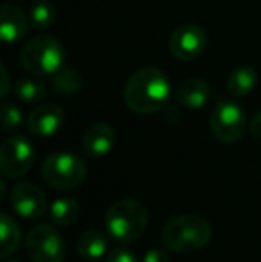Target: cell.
Listing matches in <instances>:
<instances>
[{"instance_id":"obj_1","label":"cell","mask_w":261,"mask_h":262,"mask_svg":"<svg viewBox=\"0 0 261 262\" xmlns=\"http://www.w3.org/2000/svg\"><path fill=\"white\" fill-rule=\"evenodd\" d=\"M170 80L157 68H142L131 75L124 91V102L136 114H154L170 98Z\"/></svg>"},{"instance_id":"obj_2","label":"cell","mask_w":261,"mask_h":262,"mask_svg":"<svg viewBox=\"0 0 261 262\" xmlns=\"http://www.w3.org/2000/svg\"><path fill=\"white\" fill-rule=\"evenodd\" d=\"M213 228L198 214H181L163 225L161 241L168 252L195 253L211 243Z\"/></svg>"},{"instance_id":"obj_3","label":"cell","mask_w":261,"mask_h":262,"mask_svg":"<svg viewBox=\"0 0 261 262\" xmlns=\"http://www.w3.org/2000/svg\"><path fill=\"white\" fill-rule=\"evenodd\" d=\"M104 221L109 237L127 245L138 241L145 234L149 225V212L142 202L134 198H122L109 205Z\"/></svg>"},{"instance_id":"obj_4","label":"cell","mask_w":261,"mask_h":262,"mask_svg":"<svg viewBox=\"0 0 261 262\" xmlns=\"http://www.w3.org/2000/svg\"><path fill=\"white\" fill-rule=\"evenodd\" d=\"M65 61V49L59 39L49 34L31 38L20 52V64L31 75H54Z\"/></svg>"},{"instance_id":"obj_5","label":"cell","mask_w":261,"mask_h":262,"mask_svg":"<svg viewBox=\"0 0 261 262\" xmlns=\"http://www.w3.org/2000/svg\"><path fill=\"white\" fill-rule=\"evenodd\" d=\"M88 169L79 156L70 152L50 154L42 166V177L52 189L70 191L86 180Z\"/></svg>"},{"instance_id":"obj_6","label":"cell","mask_w":261,"mask_h":262,"mask_svg":"<svg viewBox=\"0 0 261 262\" xmlns=\"http://www.w3.org/2000/svg\"><path fill=\"white\" fill-rule=\"evenodd\" d=\"M25 253L32 262H65L66 246L54 225H36L25 235Z\"/></svg>"},{"instance_id":"obj_7","label":"cell","mask_w":261,"mask_h":262,"mask_svg":"<svg viewBox=\"0 0 261 262\" xmlns=\"http://www.w3.org/2000/svg\"><path fill=\"white\" fill-rule=\"evenodd\" d=\"M247 118L245 111L234 100H220L209 114V128L222 143H236L244 138Z\"/></svg>"},{"instance_id":"obj_8","label":"cell","mask_w":261,"mask_h":262,"mask_svg":"<svg viewBox=\"0 0 261 262\" xmlns=\"http://www.w3.org/2000/svg\"><path fill=\"white\" fill-rule=\"evenodd\" d=\"M34 164L32 143L24 136H11L0 148V171L6 179H20Z\"/></svg>"},{"instance_id":"obj_9","label":"cell","mask_w":261,"mask_h":262,"mask_svg":"<svg viewBox=\"0 0 261 262\" xmlns=\"http://www.w3.org/2000/svg\"><path fill=\"white\" fill-rule=\"evenodd\" d=\"M208 45V36L204 29L193 24H186L177 27L170 36L168 49L170 54L179 61H193L200 57Z\"/></svg>"},{"instance_id":"obj_10","label":"cell","mask_w":261,"mask_h":262,"mask_svg":"<svg viewBox=\"0 0 261 262\" xmlns=\"http://www.w3.org/2000/svg\"><path fill=\"white\" fill-rule=\"evenodd\" d=\"M9 202L14 212L24 220H39L47 210V200L43 191L31 182H18L9 193Z\"/></svg>"},{"instance_id":"obj_11","label":"cell","mask_w":261,"mask_h":262,"mask_svg":"<svg viewBox=\"0 0 261 262\" xmlns=\"http://www.w3.org/2000/svg\"><path fill=\"white\" fill-rule=\"evenodd\" d=\"M65 123V113L56 104L38 105L27 118V128L34 138H50L61 130Z\"/></svg>"},{"instance_id":"obj_12","label":"cell","mask_w":261,"mask_h":262,"mask_svg":"<svg viewBox=\"0 0 261 262\" xmlns=\"http://www.w3.org/2000/svg\"><path fill=\"white\" fill-rule=\"evenodd\" d=\"M116 143V132L109 123L98 121L86 128L83 136V152L88 157H104L113 150Z\"/></svg>"},{"instance_id":"obj_13","label":"cell","mask_w":261,"mask_h":262,"mask_svg":"<svg viewBox=\"0 0 261 262\" xmlns=\"http://www.w3.org/2000/svg\"><path fill=\"white\" fill-rule=\"evenodd\" d=\"M29 18L14 4H4L0 7V36L6 43H16L27 34Z\"/></svg>"},{"instance_id":"obj_14","label":"cell","mask_w":261,"mask_h":262,"mask_svg":"<svg viewBox=\"0 0 261 262\" xmlns=\"http://www.w3.org/2000/svg\"><path fill=\"white\" fill-rule=\"evenodd\" d=\"M109 234L102 230H97V228H90V230L83 232L81 237L77 239L75 245V252L81 259L86 260H97L101 257H104L108 253L109 248Z\"/></svg>"},{"instance_id":"obj_15","label":"cell","mask_w":261,"mask_h":262,"mask_svg":"<svg viewBox=\"0 0 261 262\" xmlns=\"http://www.w3.org/2000/svg\"><path fill=\"white\" fill-rule=\"evenodd\" d=\"M211 97V90L209 84L202 79H188L177 88L175 91V98L179 104H183L188 109H200L209 102Z\"/></svg>"},{"instance_id":"obj_16","label":"cell","mask_w":261,"mask_h":262,"mask_svg":"<svg viewBox=\"0 0 261 262\" xmlns=\"http://www.w3.org/2000/svg\"><path fill=\"white\" fill-rule=\"evenodd\" d=\"M22 243V230L16 220L7 212L0 214V257L7 259L18 250Z\"/></svg>"},{"instance_id":"obj_17","label":"cell","mask_w":261,"mask_h":262,"mask_svg":"<svg viewBox=\"0 0 261 262\" xmlns=\"http://www.w3.org/2000/svg\"><path fill=\"white\" fill-rule=\"evenodd\" d=\"M258 84V72L251 66H240L227 77V91L234 98L247 97Z\"/></svg>"},{"instance_id":"obj_18","label":"cell","mask_w":261,"mask_h":262,"mask_svg":"<svg viewBox=\"0 0 261 262\" xmlns=\"http://www.w3.org/2000/svg\"><path fill=\"white\" fill-rule=\"evenodd\" d=\"M79 204L68 196L57 198L50 205V220L57 227H68V225L75 223L77 217H79Z\"/></svg>"},{"instance_id":"obj_19","label":"cell","mask_w":261,"mask_h":262,"mask_svg":"<svg viewBox=\"0 0 261 262\" xmlns=\"http://www.w3.org/2000/svg\"><path fill=\"white\" fill-rule=\"evenodd\" d=\"M52 86L61 95H73L83 86V77L77 70H59L54 73Z\"/></svg>"},{"instance_id":"obj_20","label":"cell","mask_w":261,"mask_h":262,"mask_svg":"<svg viewBox=\"0 0 261 262\" xmlns=\"http://www.w3.org/2000/svg\"><path fill=\"white\" fill-rule=\"evenodd\" d=\"M57 9L50 0H36L31 7V20L38 29H47L56 21Z\"/></svg>"},{"instance_id":"obj_21","label":"cell","mask_w":261,"mask_h":262,"mask_svg":"<svg viewBox=\"0 0 261 262\" xmlns=\"http://www.w3.org/2000/svg\"><path fill=\"white\" fill-rule=\"evenodd\" d=\"M14 93L22 102L27 104H36L45 98V88L34 79H20L14 86Z\"/></svg>"},{"instance_id":"obj_22","label":"cell","mask_w":261,"mask_h":262,"mask_svg":"<svg viewBox=\"0 0 261 262\" xmlns=\"http://www.w3.org/2000/svg\"><path fill=\"white\" fill-rule=\"evenodd\" d=\"M22 125V111L18 109L14 104H4L2 105V127L6 132H14L18 130Z\"/></svg>"},{"instance_id":"obj_23","label":"cell","mask_w":261,"mask_h":262,"mask_svg":"<svg viewBox=\"0 0 261 262\" xmlns=\"http://www.w3.org/2000/svg\"><path fill=\"white\" fill-rule=\"evenodd\" d=\"M104 262H139V260H138V257L131 252V250L116 248V250H111V252L106 255Z\"/></svg>"},{"instance_id":"obj_24","label":"cell","mask_w":261,"mask_h":262,"mask_svg":"<svg viewBox=\"0 0 261 262\" xmlns=\"http://www.w3.org/2000/svg\"><path fill=\"white\" fill-rule=\"evenodd\" d=\"M142 262H170V255H168L167 250L150 248V250H147V253L143 255Z\"/></svg>"},{"instance_id":"obj_25","label":"cell","mask_w":261,"mask_h":262,"mask_svg":"<svg viewBox=\"0 0 261 262\" xmlns=\"http://www.w3.org/2000/svg\"><path fill=\"white\" fill-rule=\"evenodd\" d=\"M251 132H252V136H254V138L261 139V113H258L251 120Z\"/></svg>"},{"instance_id":"obj_26","label":"cell","mask_w":261,"mask_h":262,"mask_svg":"<svg viewBox=\"0 0 261 262\" xmlns=\"http://www.w3.org/2000/svg\"><path fill=\"white\" fill-rule=\"evenodd\" d=\"M7 93H9V82H7V72H6V68L2 66V90H0V95H2V97H6Z\"/></svg>"},{"instance_id":"obj_27","label":"cell","mask_w":261,"mask_h":262,"mask_svg":"<svg viewBox=\"0 0 261 262\" xmlns=\"http://www.w3.org/2000/svg\"><path fill=\"white\" fill-rule=\"evenodd\" d=\"M4 262H20V260H4Z\"/></svg>"}]
</instances>
